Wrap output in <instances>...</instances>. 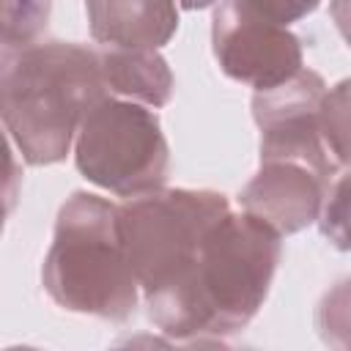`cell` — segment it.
<instances>
[{
	"instance_id": "obj_17",
	"label": "cell",
	"mask_w": 351,
	"mask_h": 351,
	"mask_svg": "<svg viewBox=\"0 0 351 351\" xmlns=\"http://www.w3.org/2000/svg\"><path fill=\"white\" fill-rule=\"evenodd\" d=\"M222 0H178V8H186V11H197V8H208V5H217Z\"/></svg>"
},
{
	"instance_id": "obj_12",
	"label": "cell",
	"mask_w": 351,
	"mask_h": 351,
	"mask_svg": "<svg viewBox=\"0 0 351 351\" xmlns=\"http://www.w3.org/2000/svg\"><path fill=\"white\" fill-rule=\"evenodd\" d=\"M348 80H340L335 88H326L318 101V132L340 167H348Z\"/></svg>"
},
{
	"instance_id": "obj_5",
	"label": "cell",
	"mask_w": 351,
	"mask_h": 351,
	"mask_svg": "<svg viewBox=\"0 0 351 351\" xmlns=\"http://www.w3.org/2000/svg\"><path fill=\"white\" fill-rule=\"evenodd\" d=\"M71 154L85 181L118 197H137L167 181L170 145L162 123L151 107L129 99H99L82 115Z\"/></svg>"
},
{
	"instance_id": "obj_7",
	"label": "cell",
	"mask_w": 351,
	"mask_h": 351,
	"mask_svg": "<svg viewBox=\"0 0 351 351\" xmlns=\"http://www.w3.org/2000/svg\"><path fill=\"white\" fill-rule=\"evenodd\" d=\"M211 47L219 69L255 90H269L291 80L302 66V41L282 25H271L236 11L228 0L217 3Z\"/></svg>"
},
{
	"instance_id": "obj_14",
	"label": "cell",
	"mask_w": 351,
	"mask_h": 351,
	"mask_svg": "<svg viewBox=\"0 0 351 351\" xmlns=\"http://www.w3.org/2000/svg\"><path fill=\"white\" fill-rule=\"evenodd\" d=\"M228 3L247 16L288 27L304 19L307 14H313L321 0H228Z\"/></svg>"
},
{
	"instance_id": "obj_10",
	"label": "cell",
	"mask_w": 351,
	"mask_h": 351,
	"mask_svg": "<svg viewBox=\"0 0 351 351\" xmlns=\"http://www.w3.org/2000/svg\"><path fill=\"white\" fill-rule=\"evenodd\" d=\"M96 55L110 96L129 99L151 110L165 107L173 99V71L159 49L96 47Z\"/></svg>"
},
{
	"instance_id": "obj_11",
	"label": "cell",
	"mask_w": 351,
	"mask_h": 351,
	"mask_svg": "<svg viewBox=\"0 0 351 351\" xmlns=\"http://www.w3.org/2000/svg\"><path fill=\"white\" fill-rule=\"evenodd\" d=\"M52 0H0V44L25 49L41 41Z\"/></svg>"
},
{
	"instance_id": "obj_8",
	"label": "cell",
	"mask_w": 351,
	"mask_h": 351,
	"mask_svg": "<svg viewBox=\"0 0 351 351\" xmlns=\"http://www.w3.org/2000/svg\"><path fill=\"white\" fill-rule=\"evenodd\" d=\"M329 181L310 167L285 159H266L239 192L241 211L255 214L280 236L299 233L318 219Z\"/></svg>"
},
{
	"instance_id": "obj_18",
	"label": "cell",
	"mask_w": 351,
	"mask_h": 351,
	"mask_svg": "<svg viewBox=\"0 0 351 351\" xmlns=\"http://www.w3.org/2000/svg\"><path fill=\"white\" fill-rule=\"evenodd\" d=\"M11 211H14V208H11V206H8V203L0 197V233H3V228H5V219H8V214H11Z\"/></svg>"
},
{
	"instance_id": "obj_3",
	"label": "cell",
	"mask_w": 351,
	"mask_h": 351,
	"mask_svg": "<svg viewBox=\"0 0 351 351\" xmlns=\"http://www.w3.org/2000/svg\"><path fill=\"white\" fill-rule=\"evenodd\" d=\"M41 285L69 313L104 321H129L134 315L140 285L123 252L118 203L85 189L66 197L44 255Z\"/></svg>"
},
{
	"instance_id": "obj_6",
	"label": "cell",
	"mask_w": 351,
	"mask_h": 351,
	"mask_svg": "<svg viewBox=\"0 0 351 351\" xmlns=\"http://www.w3.org/2000/svg\"><path fill=\"white\" fill-rule=\"evenodd\" d=\"M324 90V77L304 66L291 80L269 90H255L252 118L261 132V162H299L324 181H332L346 170L332 159L318 132V101Z\"/></svg>"
},
{
	"instance_id": "obj_9",
	"label": "cell",
	"mask_w": 351,
	"mask_h": 351,
	"mask_svg": "<svg viewBox=\"0 0 351 351\" xmlns=\"http://www.w3.org/2000/svg\"><path fill=\"white\" fill-rule=\"evenodd\" d=\"M99 47L159 49L178 30V0H85Z\"/></svg>"
},
{
	"instance_id": "obj_1",
	"label": "cell",
	"mask_w": 351,
	"mask_h": 351,
	"mask_svg": "<svg viewBox=\"0 0 351 351\" xmlns=\"http://www.w3.org/2000/svg\"><path fill=\"white\" fill-rule=\"evenodd\" d=\"M282 236L250 211H225L203 236L189 269L162 291L145 296L159 332L176 340L230 335L263 307Z\"/></svg>"
},
{
	"instance_id": "obj_2",
	"label": "cell",
	"mask_w": 351,
	"mask_h": 351,
	"mask_svg": "<svg viewBox=\"0 0 351 351\" xmlns=\"http://www.w3.org/2000/svg\"><path fill=\"white\" fill-rule=\"evenodd\" d=\"M104 96L96 47L38 41L14 63L0 121L22 162L47 167L69 156L82 115Z\"/></svg>"
},
{
	"instance_id": "obj_15",
	"label": "cell",
	"mask_w": 351,
	"mask_h": 351,
	"mask_svg": "<svg viewBox=\"0 0 351 351\" xmlns=\"http://www.w3.org/2000/svg\"><path fill=\"white\" fill-rule=\"evenodd\" d=\"M19 192H22V162H19V151L14 148L11 134L0 123V197L11 208H16Z\"/></svg>"
},
{
	"instance_id": "obj_4",
	"label": "cell",
	"mask_w": 351,
	"mask_h": 351,
	"mask_svg": "<svg viewBox=\"0 0 351 351\" xmlns=\"http://www.w3.org/2000/svg\"><path fill=\"white\" fill-rule=\"evenodd\" d=\"M225 211L230 200L211 189L159 186L118 203V230L140 293L148 296L176 282Z\"/></svg>"
},
{
	"instance_id": "obj_13",
	"label": "cell",
	"mask_w": 351,
	"mask_h": 351,
	"mask_svg": "<svg viewBox=\"0 0 351 351\" xmlns=\"http://www.w3.org/2000/svg\"><path fill=\"white\" fill-rule=\"evenodd\" d=\"M315 222L337 250H348V167L329 181Z\"/></svg>"
},
{
	"instance_id": "obj_16",
	"label": "cell",
	"mask_w": 351,
	"mask_h": 351,
	"mask_svg": "<svg viewBox=\"0 0 351 351\" xmlns=\"http://www.w3.org/2000/svg\"><path fill=\"white\" fill-rule=\"evenodd\" d=\"M19 52H22V49H16V47L0 44V107H3V101H5L8 80H11V71H14V63H16Z\"/></svg>"
}]
</instances>
